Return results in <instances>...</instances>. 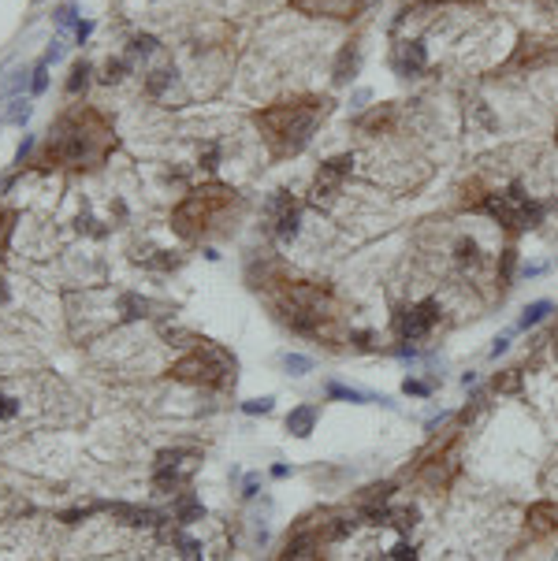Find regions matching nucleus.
<instances>
[{
	"label": "nucleus",
	"instance_id": "nucleus-1",
	"mask_svg": "<svg viewBox=\"0 0 558 561\" xmlns=\"http://www.w3.org/2000/svg\"><path fill=\"white\" fill-rule=\"evenodd\" d=\"M313 108H302V104H279V108H268L264 115H257V123L268 131V138L283 149V153H294V149L305 145L309 131H313Z\"/></svg>",
	"mask_w": 558,
	"mask_h": 561
},
{
	"label": "nucleus",
	"instance_id": "nucleus-2",
	"mask_svg": "<svg viewBox=\"0 0 558 561\" xmlns=\"http://www.w3.org/2000/svg\"><path fill=\"white\" fill-rule=\"evenodd\" d=\"M171 375H175V380H186V383L216 387V383L228 380V364H223V357L216 350H194V353H186V357L171 368Z\"/></svg>",
	"mask_w": 558,
	"mask_h": 561
},
{
	"label": "nucleus",
	"instance_id": "nucleus-3",
	"mask_svg": "<svg viewBox=\"0 0 558 561\" xmlns=\"http://www.w3.org/2000/svg\"><path fill=\"white\" fill-rule=\"evenodd\" d=\"M439 316H443V309H439L436 298H424V301H417V305H410L406 312H399V334H402V342L424 339V334L439 323Z\"/></svg>",
	"mask_w": 558,
	"mask_h": 561
},
{
	"label": "nucleus",
	"instance_id": "nucleus-4",
	"mask_svg": "<svg viewBox=\"0 0 558 561\" xmlns=\"http://www.w3.org/2000/svg\"><path fill=\"white\" fill-rule=\"evenodd\" d=\"M272 212H276V238H279V242H291L294 234H298V220H302V209H298V204L283 193V197L272 201Z\"/></svg>",
	"mask_w": 558,
	"mask_h": 561
},
{
	"label": "nucleus",
	"instance_id": "nucleus-5",
	"mask_svg": "<svg viewBox=\"0 0 558 561\" xmlns=\"http://www.w3.org/2000/svg\"><path fill=\"white\" fill-rule=\"evenodd\" d=\"M350 164H353L350 156H335V160H328V164L320 168V175H317V186H313L317 201H320V193H324V197H331V193H335V186L342 182V175H350Z\"/></svg>",
	"mask_w": 558,
	"mask_h": 561
},
{
	"label": "nucleus",
	"instance_id": "nucleus-6",
	"mask_svg": "<svg viewBox=\"0 0 558 561\" xmlns=\"http://www.w3.org/2000/svg\"><path fill=\"white\" fill-rule=\"evenodd\" d=\"M279 561H320V554H317V539H313V535H298V539H291Z\"/></svg>",
	"mask_w": 558,
	"mask_h": 561
},
{
	"label": "nucleus",
	"instance_id": "nucleus-7",
	"mask_svg": "<svg viewBox=\"0 0 558 561\" xmlns=\"http://www.w3.org/2000/svg\"><path fill=\"white\" fill-rule=\"evenodd\" d=\"M313 424H317V409L313 405H298V409H291V416H287V431L298 435V439H305L309 431H313Z\"/></svg>",
	"mask_w": 558,
	"mask_h": 561
},
{
	"label": "nucleus",
	"instance_id": "nucleus-8",
	"mask_svg": "<svg viewBox=\"0 0 558 561\" xmlns=\"http://www.w3.org/2000/svg\"><path fill=\"white\" fill-rule=\"evenodd\" d=\"M328 398H339V402H353V405H361V402H383V405H391V398H376V394H365L358 391V387H342V383H328Z\"/></svg>",
	"mask_w": 558,
	"mask_h": 561
},
{
	"label": "nucleus",
	"instance_id": "nucleus-9",
	"mask_svg": "<svg viewBox=\"0 0 558 561\" xmlns=\"http://www.w3.org/2000/svg\"><path fill=\"white\" fill-rule=\"evenodd\" d=\"M551 301H532L529 309L521 312V320H518V331H529V327H536V323H543L547 316H551Z\"/></svg>",
	"mask_w": 558,
	"mask_h": 561
},
{
	"label": "nucleus",
	"instance_id": "nucleus-10",
	"mask_svg": "<svg viewBox=\"0 0 558 561\" xmlns=\"http://www.w3.org/2000/svg\"><path fill=\"white\" fill-rule=\"evenodd\" d=\"M402 67H406V71H421V67H424V49H421V41H406V45H402Z\"/></svg>",
	"mask_w": 558,
	"mask_h": 561
},
{
	"label": "nucleus",
	"instance_id": "nucleus-11",
	"mask_svg": "<svg viewBox=\"0 0 558 561\" xmlns=\"http://www.w3.org/2000/svg\"><path fill=\"white\" fill-rule=\"evenodd\" d=\"M513 264H518V250H502V264H499V283L502 286L513 283Z\"/></svg>",
	"mask_w": 558,
	"mask_h": 561
},
{
	"label": "nucleus",
	"instance_id": "nucleus-12",
	"mask_svg": "<svg viewBox=\"0 0 558 561\" xmlns=\"http://www.w3.org/2000/svg\"><path fill=\"white\" fill-rule=\"evenodd\" d=\"M283 364H287V372H291V375H305L309 368H313V361L302 357V353H287Z\"/></svg>",
	"mask_w": 558,
	"mask_h": 561
},
{
	"label": "nucleus",
	"instance_id": "nucleus-13",
	"mask_svg": "<svg viewBox=\"0 0 558 561\" xmlns=\"http://www.w3.org/2000/svg\"><path fill=\"white\" fill-rule=\"evenodd\" d=\"M477 253H480L477 242H458V261H461V264H473V268H477V264H480Z\"/></svg>",
	"mask_w": 558,
	"mask_h": 561
},
{
	"label": "nucleus",
	"instance_id": "nucleus-14",
	"mask_svg": "<svg viewBox=\"0 0 558 561\" xmlns=\"http://www.w3.org/2000/svg\"><path fill=\"white\" fill-rule=\"evenodd\" d=\"M175 510H179V521H194V517H201V502H194V498H182L179 505H175Z\"/></svg>",
	"mask_w": 558,
	"mask_h": 561
},
{
	"label": "nucleus",
	"instance_id": "nucleus-15",
	"mask_svg": "<svg viewBox=\"0 0 558 561\" xmlns=\"http://www.w3.org/2000/svg\"><path fill=\"white\" fill-rule=\"evenodd\" d=\"M86 74H90V63H74V71H71V82H67V90H71V93H79L82 86H86Z\"/></svg>",
	"mask_w": 558,
	"mask_h": 561
},
{
	"label": "nucleus",
	"instance_id": "nucleus-16",
	"mask_svg": "<svg viewBox=\"0 0 558 561\" xmlns=\"http://www.w3.org/2000/svg\"><path fill=\"white\" fill-rule=\"evenodd\" d=\"M246 413H272V398H253V402L242 405Z\"/></svg>",
	"mask_w": 558,
	"mask_h": 561
},
{
	"label": "nucleus",
	"instance_id": "nucleus-17",
	"mask_svg": "<svg viewBox=\"0 0 558 561\" xmlns=\"http://www.w3.org/2000/svg\"><path fill=\"white\" fill-rule=\"evenodd\" d=\"M402 391H406V394H413V398H424L428 391H432V387H428V383H417V380H406V383H402Z\"/></svg>",
	"mask_w": 558,
	"mask_h": 561
},
{
	"label": "nucleus",
	"instance_id": "nucleus-18",
	"mask_svg": "<svg viewBox=\"0 0 558 561\" xmlns=\"http://www.w3.org/2000/svg\"><path fill=\"white\" fill-rule=\"evenodd\" d=\"M19 413V405L12 402V398H4V394H0V420H12Z\"/></svg>",
	"mask_w": 558,
	"mask_h": 561
},
{
	"label": "nucleus",
	"instance_id": "nucleus-19",
	"mask_svg": "<svg viewBox=\"0 0 558 561\" xmlns=\"http://www.w3.org/2000/svg\"><path fill=\"white\" fill-rule=\"evenodd\" d=\"M41 90H45V60L34 67V93H41Z\"/></svg>",
	"mask_w": 558,
	"mask_h": 561
},
{
	"label": "nucleus",
	"instance_id": "nucleus-20",
	"mask_svg": "<svg viewBox=\"0 0 558 561\" xmlns=\"http://www.w3.org/2000/svg\"><path fill=\"white\" fill-rule=\"evenodd\" d=\"M71 19H74V8H71V4H63V8H60V15H56V23H60V26H71Z\"/></svg>",
	"mask_w": 558,
	"mask_h": 561
},
{
	"label": "nucleus",
	"instance_id": "nucleus-21",
	"mask_svg": "<svg viewBox=\"0 0 558 561\" xmlns=\"http://www.w3.org/2000/svg\"><path fill=\"white\" fill-rule=\"evenodd\" d=\"M157 41L153 38H134V52H153Z\"/></svg>",
	"mask_w": 558,
	"mask_h": 561
},
{
	"label": "nucleus",
	"instance_id": "nucleus-22",
	"mask_svg": "<svg viewBox=\"0 0 558 561\" xmlns=\"http://www.w3.org/2000/svg\"><path fill=\"white\" fill-rule=\"evenodd\" d=\"M510 350V339H495V346H491V357H499V353Z\"/></svg>",
	"mask_w": 558,
	"mask_h": 561
},
{
	"label": "nucleus",
	"instance_id": "nucleus-23",
	"mask_svg": "<svg viewBox=\"0 0 558 561\" xmlns=\"http://www.w3.org/2000/svg\"><path fill=\"white\" fill-rule=\"evenodd\" d=\"M540 272H543V264H525V268H521L525 279H532V275H540Z\"/></svg>",
	"mask_w": 558,
	"mask_h": 561
},
{
	"label": "nucleus",
	"instance_id": "nucleus-24",
	"mask_svg": "<svg viewBox=\"0 0 558 561\" xmlns=\"http://www.w3.org/2000/svg\"><path fill=\"white\" fill-rule=\"evenodd\" d=\"M90 30H93V23H79V26H74V34H79V41H86V38H90Z\"/></svg>",
	"mask_w": 558,
	"mask_h": 561
},
{
	"label": "nucleus",
	"instance_id": "nucleus-25",
	"mask_svg": "<svg viewBox=\"0 0 558 561\" xmlns=\"http://www.w3.org/2000/svg\"><path fill=\"white\" fill-rule=\"evenodd\" d=\"M272 476H276V480H283V476H291V469H287V465H276V469H272Z\"/></svg>",
	"mask_w": 558,
	"mask_h": 561
},
{
	"label": "nucleus",
	"instance_id": "nucleus-26",
	"mask_svg": "<svg viewBox=\"0 0 558 561\" xmlns=\"http://www.w3.org/2000/svg\"><path fill=\"white\" fill-rule=\"evenodd\" d=\"M555 339H558V331H555Z\"/></svg>",
	"mask_w": 558,
	"mask_h": 561
}]
</instances>
